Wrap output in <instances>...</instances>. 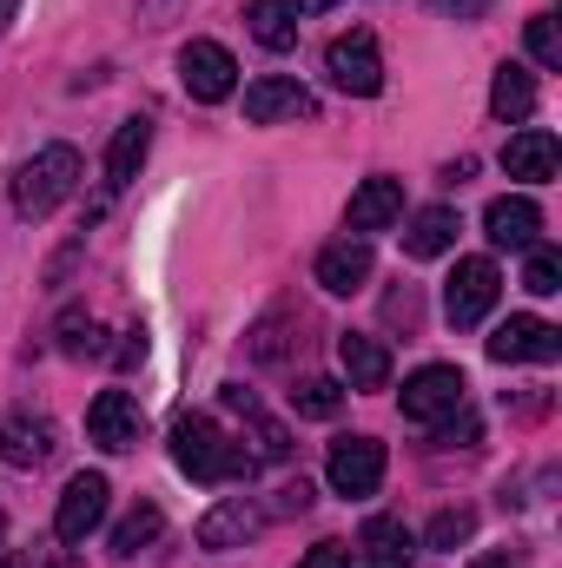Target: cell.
Wrapping results in <instances>:
<instances>
[{
  "label": "cell",
  "mask_w": 562,
  "mask_h": 568,
  "mask_svg": "<svg viewBox=\"0 0 562 568\" xmlns=\"http://www.w3.org/2000/svg\"><path fill=\"white\" fill-rule=\"evenodd\" d=\"M456 205H423L418 219L404 225V258H443L456 245Z\"/></svg>",
  "instance_id": "obj_23"
},
{
  "label": "cell",
  "mask_w": 562,
  "mask_h": 568,
  "mask_svg": "<svg viewBox=\"0 0 562 568\" xmlns=\"http://www.w3.org/2000/svg\"><path fill=\"white\" fill-rule=\"evenodd\" d=\"M179 80H185V93H192L199 106H219V100L239 93V60H232L219 40H185V47H179Z\"/></svg>",
  "instance_id": "obj_7"
},
{
  "label": "cell",
  "mask_w": 562,
  "mask_h": 568,
  "mask_svg": "<svg viewBox=\"0 0 562 568\" xmlns=\"http://www.w3.org/2000/svg\"><path fill=\"white\" fill-rule=\"evenodd\" d=\"M133 364H145V324L127 331V344H120V371H133Z\"/></svg>",
  "instance_id": "obj_35"
},
{
  "label": "cell",
  "mask_w": 562,
  "mask_h": 568,
  "mask_svg": "<svg viewBox=\"0 0 562 568\" xmlns=\"http://www.w3.org/2000/svg\"><path fill=\"white\" fill-rule=\"evenodd\" d=\"M172 463L192 476V483H252V449L232 443L212 417H179L172 424Z\"/></svg>",
  "instance_id": "obj_1"
},
{
  "label": "cell",
  "mask_w": 562,
  "mask_h": 568,
  "mask_svg": "<svg viewBox=\"0 0 562 568\" xmlns=\"http://www.w3.org/2000/svg\"><path fill=\"white\" fill-rule=\"evenodd\" d=\"M245 27H252V40H259L265 53H291V47H298V13H291V0H252V7H245Z\"/></svg>",
  "instance_id": "obj_25"
},
{
  "label": "cell",
  "mask_w": 562,
  "mask_h": 568,
  "mask_svg": "<svg viewBox=\"0 0 562 568\" xmlns=\"http://www.w3.org/2000/svg\"><path fill=\"white\" fill-rule=\"evenodd\" d=\"M324 73H331V87L351 93V100L384 93V53H378V40H371L364 27H358V33H338V40L324 47Z\"/></svg>",
  "instance_id": "obj_3"
},
{
  "label": "cell",
  "mask_w": 562,
  "mask_h": 568,
  "mask_svg": "<svg viewBox=\"0 0 562 568\" xmlns=\"http://www.w3.org/2000/svg\"><path fill=\"white\" fill-rule=\"evenodd\" d=\"M0 536H7V509H0Z\"/></svg>",
  "instance_id": "obj_40"
},
{
  "label": "cell",
  "mask_w": 562,
  "mask_h": 568,
  "mask_svg": "<svg viewBox=\"0 0 562 568\" xmlns=\"http://www.w3.org/2000/svg\"><path fill=\"white\" fill-rule=\"evenodd\" d=\"M259 529H265V509H259L252 496H225V503H212V509L199 516V549L225 556V549H245Z\"/></svg>",
  "instance_id": "obj_13"
},
{
  "label": "cell",
  "mask_w": 562,
  "mask_h": 568,
  "mask_svg": "<svg viewBox=\"0 0 562 568\" xmlns=\"http://www.w3.org/2000/svg\"><path fill=\"white\" fill-rule=\"evenodd\" d=\"M291 410L311 417V424H331V417L344 410V384H338V377H304V384L291 390Z\"/></svg>",
  "instance_id": "obj_27"
},
{
  "label": "cell",
  "mask_w": 562,
  "mask_h": 568,
  "mask_svg": "<svg viewBox=\"0 0 562 568\" xmlns=\"http://www.w3.org/2000/svg\"><path fill=\"white\" fill-rule=\"evenodd\" d=\"M404 219V179H391V172H378V179H364L358 192H351V205H344V232L351 239H371V232H391Z\"/></svg>",
  "instance_id": "obj_11"
},
{
  "label": "cell",
  "mask_w": 562,
  "mask_h": 568,
  "mask_svg": "<svg viewBox=\"0 0 562 568\" xmlns=\"http://www.w3.org/2000/svg\"><path fill=\"white\" fill-rule=\"evenodd\" d=\"M60 351H67V357H107V331H100L87 311H67V317H60Z\"/></svg>",
  "instance_id": "obj_28"
},
{
  "label": "cell",
  "mask_w": 562,
  "mask_h": 568,
  "mask_svg": "<svg viewBox=\"0 0 562 568\" xmlns=\"http://www.w3.org/2000/svg\"><path fill=\"white\" fill-rule=\"evenodd\" d=\"M324 483H331V496H378V483H384V443L378 436H338L331 443V456H324Z\"/></svg>",
  "instance_id": "obj_4"
},
{
  "label": "cell",
  "mask_w": 562,
  "mask_h": 568,
  "mask_svg": "<svg viewBox=\"0 0 562 568\" xmlns=\"http://www.w3.org/2000/svg\"><path fill=\"white\" fill-rule=\"evenodd\" d=\"M358 556L371 568H411L418 562V536H411L398 516H371V523L358 529Z\"/></svg>",
  "instance_id": "obj_19"
},
{
  "label": "cell",
  "mask_w": 562,
  "mask_h": 568,
  "mask_svg": "<svg viewBox=\"0 0 562 568\" xmlns=\"http://www.w3.org/2000/svg\"><path fill=\"white\" fill-rule=\"evenodd\" d=\"M463 371L456 364H423V371H411L404 377V417L411 424H423V429H436L443 417H456L463 410Z\"/></svg>",
  "instance_id": "obj_6"
},
{
  "label": "cell",
  "mask_w": 562,
  "mask_h": 568,
  "mask_svg": "<svg viewBox=\"0 0 562 568\" xmlns=\"http://www.w3.org/2000/svg\"><path fill=\"white\" fill-rule=\"evenodd\" d=\"M53 449H60V429H53V417H40V410H13L0 424V463L7 469H40Z\"/></svg>",
  "instance_id": "obj_15"
},
{
  "label": "cell",
  "mask_w": 562,
  "mask_h": 568,
  "mask_svg": "<svg viewBox=\"0 0 562 568\" xmlns=\"http://www.w3.org/2000/svg\"><path fill=\"white\" fill-rule=\"evenodd\" d=\"M490 113H496L503 126H523V120L536 113V73L516 67V60H503L496 80H490Z\"/></svg>",
  "instance_id": "obj_21"
},
{
  "label": "cell",
  "mask_w": 562,
  "mask_h": 568,
  "mask_svg": "<svg viewBox=\"0 0 562 568\" xmlns=\"http://www.w3.org/2000/svg\"><path fill=\"white\" fill-rule=\"evenodd\" d=\"M324 7H338V0H291V13H324Z\"/></svg>",
  "instance_id": "obj_36"
},
{
  "label": "cell",
  "mask_w": 562,
  "mask_h": 568,
  "mask_svg": "<svg viewBox=\"0 0 562 568\" xmlns=\"http://www.w3.org/2000/svg\"><path fill=\"white\" fill-rule=\"evenodd\" d=\"M523 291H536V297H556V291H562V252H556V245H530Z\"/></svg>",
  "instance_id": "obj_29"
},
{
  "label": "cell",
  "mask_w": 562,
  "mask_h": 568,
  "mask_svg": "<svg viewBox=\"0 0 562 568\" xmlns=\"http://www.w3.org/2000/svg\"><path fill=\"white\" fill-rule=\"evenodd\" d=\"M145 152H152V120H127V126L113 133V145H107V199H120V192L140 179Z\"/></svg>",
  "instance_id": "obj_20"
},
{
  "label": "cell",
  "mask_w": 562,
  "mask_h": 568,
  "mask_svg": "<svg viewBox=\"0 0 562 568\" xmlns=\"http://www.w3.org/2000/svg\"><path fill=\"white\" fill-rule=\"evenodd\" d=\"M279 496H284V503H279L284 516H304V509H311V483H304V476H298V483H284Z\"/></svg>",
  "instance_id": "obj_34"
},
{
  "label": "cell",
  "mask_w": 562,
  "mask_h": 568,
  "mask_svg": "<svg viewBox=\"0 0 562 568\" xmlns=\"http://www.w3.org/2000/svg\"><path fill=\"white\" fill-rule=\"evenodd\" d=\"M503 172H510V179H530V185L556 179V133H543V126L516 133V140L503 145Z\"/></svg>",
  "instance_id": "obj_22"
},
{
  "label": "cell",
  "mask_w": 562,
  "mask_h": 568,
  "mask_svg": "<svg viewBox=\"0 0 562 568\" xmlns=\"http://www.w3.org/2000/svg\"><path fill=\"white\" fill-rule=\"evenodd\" d=\"M107 496H113V483H107L100 469H80V476L60 489V509H53V536H60V542H87V536L107 523Z\"/></svg>",
  "instance_id": "obj_8"
},
{
  "label": "cell",
  "mask_w": 562,
  "mask_h": 568,
  "mask_svg": "<svg viewBox=\"0 0 562 568\" xmlns=\"http://www.w3.org/2000/svg\"><path fill=\"white\" fill-rule=\"evenodd\" d=\"M87 436H93V449H107V456L140 449V436H145L140 397H133V390H100L93 410H87Z\"/></svg>",
  "instance_id": "obj_9"
},
{
  "label": "cell",
  "mask_w": 562,
  "mask_h": 568,
  "mask_svg": "<svg viewBox=\"0 0 562 568\" xmlns=\"http://www.w3.org/2000/svg\"><path fill=\"white\" fill-rule=\"evenodd\" d=\"M496 291H503L496 258H456V272H450V284H443V317H450L456 331H470V324L490 317Z\"/></svg>",
  "instance_id": "obj_5"
},
{
  "label": "cell",
  "mask_w": 562,
  "mask_h": 568,
  "mask_svg": "<svg viewBox=\"0 0 562 568\" xmlns=\"http://www.w3.org/2000/svg\"><path fill=\"white\" fill-rule=\"evenodd\" d=\"M298 568H351V542H318Z\"/></svg>",
  "instance_id": "obj_32"
},
{
  "label": "cell",
  "mask_w": 562,
  "mask_h": 568,
  "mask_svg": "<svg viewBox=\"0 0 562 568\" xmlns=\"http://www.w3.org/2000/svg\"><path fill=\"white\" fill-rule=\"evenodd\" d=\"M73 185H80V152L67 140L40 145V152L20 165V179H13V212H20V219H47V212H60V205L73 199Z\"/></svg>",
  "instance_id": "obj_2"
},
{
  "label": "cell",
  "mask_w": 562,
  "mask_h": 568,
  "mask_svg": "<svg viewBox=\"0 0 562 568\" xmlns=\"http://www.w3.org/2000/svg\"><path fill=\"white\" fill-rule=\"evenodd\" d=\"M219 397H225V410H239V417H245V436H252V463H284V456H291V429H284L279 417H265V404H259L245 384H225Z\"/></svg>",
  "instance_id": "obj_17"
},
{
  "label": "cell",
  "mask_w": 562,
  "mask_h": 568,
  "mask_svg": "<svg viewBox=\"0 0 562 568\" xmlns=\"http://www.w3.org/2000/svg\"><path fill=\"white\" fill-rule=\"evenodd\" d=\"M13 7H20V0H0V27H7V20H13Z\"/></svg>",
  "instance_id": "obj_39"
},
{
  "label": "cell",
  "mask_w": 562,
  "mask_h": 568,
  "mask_svg": "<svg viewBox=\"0 0 562 568\" xmlns=\"http://www.w3.org/2000/svg\"><path fill=\"white\" fill-rule=\"evenodd\" d=\"M483 232H490V245H496V252H530V245H536V232H543V205H536V199H523V192L490 199Z\"/></svg>",
  "instance_id": "obj_16"
},
{
  "label": "cell",
  "mask_w": 562,
  "mask_h": 568,
  "mask_svg": "<svg viewBox=\"0 0 562 568\" xmlns=\"http://www.w3.org/2000/svg\"><path fill=\"white\" fill-rule=\"evenodd\" d=\"M0 568H27V556H20V549H7V556H0Z\"/></svg>",
  "instance_id": "obj_38"
},
{
  "label": "cell",
  "mask_w": 562,
  "mask_h": 568,
  "mask_svg": "<svg viewBox=\"0 0 562 568\" xmlns=\"http://www.w3.org/2000/svg\"><path fill=\"white\" fill-rule=\"evenodd\" d=\"M470 536H476V509H443L423 542H430V549H463Z\"/></svg>",
  "instance_id": "obj_30"
},
{
  "label": "cell",
  "mask_w": 562,
  "mask_h": 568,
  "mask_svg": "<svg viewBox=\"0 0 562 568\" xmlns=\"http://www.w3.org/2000/svg\"><path fill=\"white\" fill-rule=\"evenodd\" d=\"M371 272H378V252H371V239H331L324 252H318V265H311V278L324 284L331 297H351V291H364L371 284Z\"/></svg>",
  "instance_id": "obj_12"
},
{
  "label": "cell",
  "mask_w": 562,
  "mask_h": 568,
  "mask_svg": "<svg viewBox=\"0 0 562 568\" xmlns=\"http://www.w3.org/2000/svg\"><path fill=\"white\" fill-rule=\"evenodd\" d=\"M516 562V556H510V549H496V556H483V562H470V568H510Z\"/></svg>",
  "instance_id": "obj_37"
},
{
  "label": "cell",
  "mask_w": 562,
  "mask_h": 568,
  "mask_svg": "<svg viewBox=\"0 0 562 568\" xmlns=\"http://www.w3.org/2000/svg\"><path fill=\"white\" fill-rule=\"evenodd\" d=\"M430 7H436V13H456V20H483L496 0H430Z\"/></svg>",
  "instance_id": "obj_33"
},
{
  "label": "cell",
  "mask_w": 562,
  "mask_h": 568,
  "mask_svg": "<svg viewBox=\"0 0 562 568\" xmlns=\"http://www.w3.org/2000/svg\"><path fill=\"white\" fill-rule=\"evenodd\" d=\"M490 357H496V364H556L562 331L550 317H503V324L490 331Z\"/></svg>",
  "instance_id": "obj_10"
},
{
  "label": "cell",
  "mask_w": 562,
  "mask_h": 568,
  "mask_svg": "<svg viewBox=\"0 0 562 568\" xmlns=\"http://www.w3.org/2000/svg\"><path fill=\"white\" fill-rule=\"evenodd\" d=\"M298 331H304V317H298V311H272V317H259V324H252V337H245L252 364H284V357H291V344H304Z\"/></svg>",
  "instance_id": "obj_24"
},
{
  "label": "cell",
  "mask_w": 562,
  "mask_h": 568,
  "mask_svg": "<svg viewBox=\"0 0 562 568\" xmlns=\"http://www.w3.org/2000/svg\"><path fill=\"white\" fill-rule=\"evenodd\" d=\"M159 536H165V516H159V503H140V509H133V516L113 529V556H120V562H133V556H140V549H152Z\"/></svg>",
  "instance_id": "obj_26"
},
{
  "label": "cell",
  "mask_w": 562,
  "mask_h": 568,
  "mask_svg": "<svg viewBox=\"0 0 562 568\" xmlns=\"http://www.w3.org/2000/svg\"><path fill=\"white\" fill-rule=\"evenodd\" d=\"M523 40H530V60H536V67H550V73L562 67V33H556V20H550V13H536Z\"/></svg>",
  "instance_id": "obj_31"
},
{
  "label": "cell",
  "mask_w": 562,
  "mask_h": 568,
  "mask_svg": "<svg viewBox=\"0 0 562 568\" xmlns=\"http://www.w3.org/2000/svg\"><path fill=\"white\" fill-rule=\"evenodd\" d=\"M338 364H344L351 390H384L391 384V344L371 337V331H344L338 337Z\"/></svg>",
  "instance_id": "obj_18"
},
{
  "label": "cell",
  "mask_w": 562,
  "mask_h": 568,
  "mask_svg": "<svg viewBox=\"0 0 562 568\" xmlns=\"http://www.w3.org/2000/svg\"><path fill=\"white\" fill-rule=\"evenodd\" d=\"M311 113H318V100L284 73H265V80L245 87V120L252 126H284V120H311Z\"/></svg>",
  "instance_id": "obj_14"
}]
</instances>
